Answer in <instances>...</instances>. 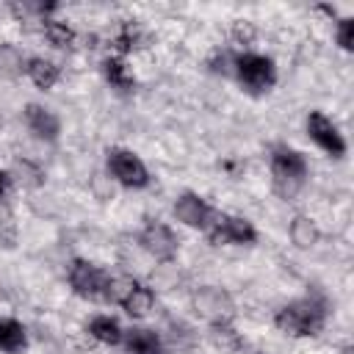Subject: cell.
I'll return each instance as SVG.
<instances>
[{"label": "cell", "mask_w": 354, "mask_h": 354, "mask_svg": "<svg viewBox=\"0 0 354 354\" xmlns=\"http://www.w3.org/2000/svg\"><path fill=\"white\" fill-rule=\"evenodd\" d=\"M326 315H329L326 299L313 293V296H304V299H296V301L279 307L274 315V324L279 332H285L290 337H313L324 329Z\"/></svg>", "instance_id": "6da1fadb"}, {"label": "cell", "mask_w": 354, "mask_h": 354, "mask_svg": "<svg viewBox=\"0 0 354 354\" xmlns=\"http://www.w3.org/2000/svg\"><path fill=\"white\" fill-rule=\"evenodd\" d=\"M268 166H271V183H274V191L282 196V199H293L301 188H304V180H307V158L288 147V144H277L268 155Z\"/></svg>", "instance_id": "7a4b0ae2"}, {"label": "cell", "mask_w": 354, "mask_h": 354, "mask_svg": "<svg viewBox=\"0 0 354 354\" xmlns=\"http://www.w3.org/2000/svg\"><path fill=\"white\" fill-rule=\"evenodd\" d=\"M232 72H235V80L241 83V88L252 97L271 91V86L277 83L274 61L260 53H238L232 58Z\"/></svg>", "instance_id": "3957f363"}, {"label": "cell", "mask_w": 354, "mask_h": 354, "mask_svg": "<svg viewBox=\"0 0 354 354\" xmlns=\"http://www.w3.org/2000/svg\"><path fill=\"white\" fill-rule=\"evenodd\" d=\"M66 279H69V288L75 296L86 299V301H108V293H111V274L102 271L100 266L77 257L69 263V271H66Z\"/></svg>", "instance_id": "277c9868"}, {"label": "cell", "mask_w": 354, "mask_h": 354, "mask_svg": "<svg viewBox=\"0 0 354 354\" xmlns=\"http://www.w3.org/2000/svg\"><path fill=\"white\" fill-rule=\"evenodd\" d=\"M205 235L213 246H243V243H254L257 241V230L252 227V221L241 218V216H230V213H218L213 210L207 227H205Z\"/></svg>", "instance_id": "5b68a950"}, {"label": "cell", "mask_w": 354, "mask_h": 354, "mask_svg": "<svg viewBox=\"0 0 354 354\" xmlns=\"http://www.w3.org/2000/svg\"><path fill=\"white\" fill-rule=\"evenodd\" d=\"M108 301L119 304L127 315L133 318H144L152 304H155V296L147 285H141L138 279L133 277H111V293H108Z\"/></svg>", "instance_id": "8992f818"}, {"label": "cell", "mask_w": 354, "mask_h": 354, "mask_svg": "<svg viewBox=\"0 0 354 354\" xmlns=\"http://www.w3.org/2000/svg\"><path fill=\"white\" fill-rule=\"evenodd\" d=\"M108 171L124 188H144V185H149V171H147L144 160L133 149L111 147L108 149Z\"/></svg>", "instance_id": "52a82bcc"}, {"label": "cell", "mask_w": 354, "mask_h": 354, "mask_svg": "<svg viewBox=\"0 0 354 354\" xmlns=\"http://www.w3.org/2000/svg\"><path fill=\"white\" fill-rule=\"evenodd\" d=\"M138 243H141V249L147 254H152L160 263H171L177 257V249H180L177 235L163 221H147L144 230L138 232Z\"/></svg>", "instance_id": "ba28073f"}, {"label": "cell", "mask_w": 354, "mask_h": 354, "mask_svg": "<svg viewBox=\"0 0 354 354\" xmlns=\"http://www.w3.org/2000/svg\"><path fill=\"white\" fill-rule=\"evenodd\" d=\"M307 133L310 138L332 158H343L346 155V141L340 136V130L335 127V122L329 116H324L321 111H310L307 116Z\"/></svg>", "instance_id": "9c48e42d"}, {"label": "cell", "mask_w": 354, "mask_h": 354, "mask_svg": "<svg viewBox=\"0 0 354 354\" xmlns=\"http://www.w3.org/2000/svg\"><path fill=\"white\" fill-rule=\"evenodd\" d=\"M174 216L177 221H183L185 227H194V230H205L210 216H213V207L194 191H185L174 199Z\"/></svg>", "instance_id": "30bf717a"}, {"label": "cell", "mask_w": 354, "mask_h": 354, "mask_svg": "<svg viewBox=\"0 0 354 354\" xmlns=\"http://www.w3.org/2000/svg\"><path fill=\"white\" fill-rule=\"evenodd\" d=\"M25 124H28V130H30L36 138H41V141H55L58 133H61L58 116H55L50 108L36 105V102L25 105Z\"/></svg>", "instance_id": "8fae6325"}, {"label": "cell", "mask_w": 354, "mask_h": 354, "mask_svg": "<svg viewBox=\"0 0 354 354\" xmlns=\"http://www.w3.org/2000/svg\"><path fill=\"white\" fill-rule=\"evenodd\" d=\"M25 75L30 77V83H33L36 88L47 91V88H53V86L58 83L61 69H58V64H53V61L36 55V58H28V61H25Z\"/></svg>", "instance_id": "7c38bea8"}, {"label": "cell", "mask_w": 354, "mask_h": 354, "mask_svg": "<svg viewBox=\"0 0 354 354\" xmlns=\"http://www.w3.org/2000/svg\"><path fill=\"white\" fill-rule=\"evenodd\" d=\"M122 340L130 354H163V340L152 329H144V326L127 329Z\"/></svg>", "instance_id": "4fadbf2b"}, {"label": "cell", "mask_w": 354, "mask_h": 354, "mask_svg": "<svg viewBox=\"0 0 354 354\" xmlns=\"http://www.w3.org/2000/svg\"><path fill=\"white\" fill-rule=\"evenodd\" d=\"M28 346L25 326L17 318H0V351L6 354H19Z\"/></svg>", "instance_id": "5bb4252c"}, {"label": "cell", "mask_w": 354, "mask_h": 354, "mask_svg": "<svg viewBox=\"0 0 354 354\" xmlns=\"http://www.w3.org/2000/svg\"><path fill=\"white\" fill-rule=\"evenodd\" d=\"M88 335H91L94 340L105 343V346H116V343H122L124 329H122L119 321L111 318V315H94V318L88 321Z\"/></svg>", "instance_id": "9a60e30c"}, {"label": "cell", "mask_w": 354, "mask_h": 354, "mask_svg": "<svg viewBox=\"0 0 354 354\" xmlns=\"http://www.w3.org/2000/svg\"><path fill=\"white\" fill-rule=\"evenodd\" d=\"M102 75H105V80H108L113 88H119V91H130L133 83H136V77H133V72L127 69V64H124L122 58H116V55H111V58L102 61Z\"/></svg>", "instance_id": "2e32d148"}, {"label": "cell", "mask_w": 354, "mask_h": 354, "mask_svg": "<svg viewBox=\"0 0 354 354\" xmlns=\"http://www.w3.org/2000/svg\"><path fill=\"white\" fill-rule=\"evenodd\" d=\"M25 72V58L19 53V47L14 44H0V80H14Z\"/></svg>", "instance_id": "e0dca14e"}, {"label": "cell", "mask_w": 354, "mask_h": 354, "mask_svg": "<svg viewBox=\"0 0 354 354\" xmlns=\"http://www.w3.org/2000/svg\"><path fill=\"white\" fill-rule=\"evenodd\" d=\"M41 30H44V39H47L53 47H58V50H66V47H72V44H75V30H72L66 22L44 19Z\"/></svg>", "instance_id": "ac0fdd59"}, {"label": "cell", "mask_w": 354, "mask_h": 354, "mask_svg": "<svg viewBox=\"0 0 354 354\" xmlns=\"http://www.w3.org/2000/svg\"><path fill=\"white\" fill-rule=\"evenodd\" d=\"M290 241H293L299 249H310V246L318 241V227H315L310 218L299 216V218H293V224H290Z\"/></svg>", "instance_id": "d6986e66"}, {"label": "cell", "mask_w": 354, "mask_h": 354, "mask_svg": "<svg viewBox=\"0 0 354 354\" xmlns=\"http://www.w3.org/2000/svg\"><path fill=\"white\" fill-rule=\"evenodd\" d=\"M136 41H138V28L130 25V22H127V25L119 30V36L113 39V44H116L119 53H130V50L136 47Z\"/></svg>", "instance_id": "ffe728a7"}, {"label": "cell", "mask_w": 354, "mask_h": 354, "mask_svg": "<svg viewBox=\"0 0 354 354\" xmlns=\"http://www.w3.org/2000/svg\"><path fill=\"white\" fill-rule=\"evenodd\" d=\"M337 44H340L346 53L354 47V19H351V17H343V19L337 22Z\"/></svg>", "instance_id": "44dd1931"}, {"label": "cell", "mask_w": 354, "mask_h": 354, "mask_svg": "<svg viewBox=\"0 0 354 354\" xmlns=\"http://www.w3.org/2000/svg\"><path fill=\"white\" fill-rule=\"evenodd\" d=\"M8 183H11V177L0 169V199H3V196H6V191H8Z\"/></svg>", "instance_id": "7402d4cb"}, {"label": "cell", "mask_w": 354, "mask_h": 354, "mask_svg": "<svg viewBox=\"0 0 354 354\" xmlns=\"http://www.w3.org/2000/svg\"><path fill=\"white\" fill-rule=\"evenodd\" d=\"M343 354H351V348H348V346H346V348H343Z\"/></svg>", "instance_id": "603a6c76"}]
</instances>
